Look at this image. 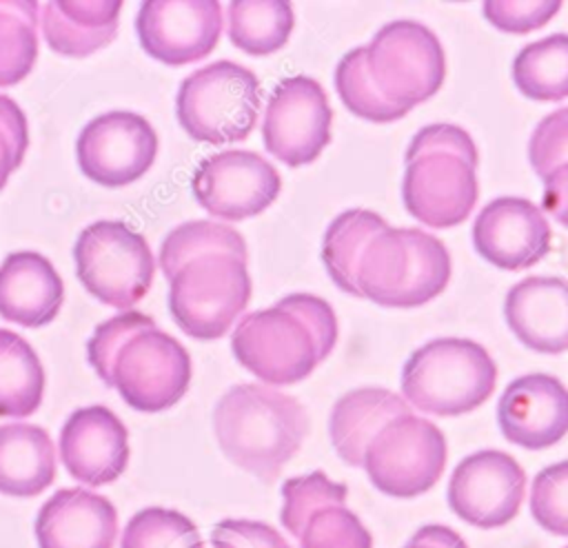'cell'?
<instances>
[{
	"instance_id": "cell-1",
	"label": "cell",
	"mask_w": 568,
	"mask_h": 548,
	"mask_svg": "<svg viewBox=\"0 0 568 548\" xmlns=\"http://www.w3.org/2000/svg\"><path fill=\"white\" fill-rule=\"evenodd\" d=\"M213 433L224 457L260 481H273L308 435L306 408L266 384H235L215 404Z\"/></svg>"
},
{
	"instance_id": "cell-2",
	"label": "cell",
	"mask_w": 568,
	"mask_h": 548,
	"mask_svg": "<svg viewBox=\"0 0 568 548\" xmlns=\"http://www.w3.org/2000/svg\"><path fill=\"white\" fill-rule=\"evenodd\" d=\"M453 277L446 244L417 226L373 235L355 264L359 297L386 308H417L442 295Z\"/></svg>"
},
{
	"instance_id": "cell-3",
	"label": "cell",
	"mask_w": 568,
	"mask_h": 548,
	"mask_svg": "<svg viewBox=\"0 0 568 548\" xmlns=\"http://www.w3.org/2000/svg\"><path fill=\"white\" fill-rule=\"evenodd\" d=\"M497 366L468 337H437L415 348L402 368V397L419 413L459 417L495 393Z\"/></svg>"
},
{
	"instance_id": "cell-4",
	"label": "cell",
	"mask_w": 568,
	"mask_h": 548,
	"mask_svg": "<svg viewBox=\"0 0 568 548\" xmlns=\"http://www.w3.org/2000/svg\"><path fill=\"white\" fill-rule=\"evenodd\" d=\"M260 111L257 75L233 60H217L189 73L175 95V115L184 133L213 146L244 142Z\"/></svg>"
},
{
	"instance_id": "cell-5",
	"label": "cell",
	"mask_w": 568,
	"mask_h": 548,
	"mask_svg": "<svg viewBox=\"0 0 568 548\" xmlns=\"http://www.w3.org/2000/svg\"><path fill=\"white\" fill-rule=\"evenodd\" d=\"M169 282L171 317L197 342L224 337L248 306L253 288L246 262L231 255L191 260Z\"/></svg>"
},
{
	"instance_id": "cell-6",
	"label": "cell",
	"mask_w": 568,
	"mask_h": 548,
	"mask_svg": "<svg viewBox=\"0 0 568 548\" xmlns=\"http://www.w3.org/2000/svg\"><path fill=\"white\" fill-rule=\"evenodd\" d=\"M75 273L84 288L106 306H135L151 288L155 257L133 226L120 220H98L84 226L73 246Z\"/></svg>"
},
{
	"instance_id": "cell-7",
	"label": "cell",
	"mask_w": 568,
	"mask_h": 548,
	"mask_svg": "<svg viewBox=\"0 0 568 548\" xmlns=\"http://www.w3.org/2000/svg\"><path fill=\"white\" fill-rule=\"evenodd\" d=\"M366 69L390 104L410 111L430 100L446 78V53L433 29L417 20H393L375 31Z\"/></svg>"
},
{
	"instance_id": "cell-8",
	"label": "cell",
	"mask_w": 568,
	"mask_h": 548,
	"mask_svg": "<svg viewBox=\"0 0 568 548\" xmlns=\"http://www.w3.org/2000/svg\"><path fill=\"white\" fill-rule=\"evenodd\" d=\"M446 437L430 419L406 413L386 422L368 442L362 468L371 484L399 499L428 493L446 468Z\"/></svg>"
},
{
	"instance_id": "cell-9",
	"label": "cell",
	"mask_w": 568,
	"mask_h": 548,
	"mask_svg": "<svg viewBox=\"0 0 568 548\" xmlns=\"http://www.w3.org/2000/svg\"><path fill=\"white\" fill-rule=\"evenodd\" d=\"M231 351L240 366L273 388L311 377L320 364L311 331L277 304L240 317Z\"/></svg>"
},
{
	"instance_id": "cell-10",
	"label": "cell",
	"mask_w": 568,
	"mask_h": 548,
	"mask_svg": "<svg viewBox=\"0 0 568 548\" xmlns=\"http://www.w3.org/2000/svg\"><path fill=\"white\" fill-rule=\"evenodd\" d=\"M191 373L189 351L173 335L151 326L118 351L111 386L131 408L162 413L184 397Z\"/></svg>"
},
{
	"instance_id": "cell-11",
	"label": "cell",
	"mask_w": 568,
	"mask_h": 548,
	"mask_svg": "<svg viewBox=\"0 0 568 548\" xmlns=\"http://www.w3.org/2000/svg\"><path fill=\"white\" fill-rule=\"evenodd\" d=\"M333 109L324 87L304 73L282 78L273 89L262 120L266 151L282 164H313L331 144Z\"/></svg>"
},
{
	"instance_id": "cell-12",
	"label": "cell",
	"mask_w": 568,
	"mask_h": 548,
	"mask_svg": "<svg viewBox=\"0 0 568 548\" xmlns=\"http://www.w3.org/2000/svg\"><path fill=\"white\" fill-rule=\"evenodd\" d=\"M191 189L209 215L242 222L264 213L277 200L282 177L264 155L248 149H226L197 164Z\"/></svg>"
},
{
	"instance_id": "cell-13",
	"label": "cell",
	"mask_w": 568,
	"mask_h": 548,
	"mask_svg": "<svg viewBox=\"0 0 568 548\" xmlns=\"http://www.w3.org/2000/svg\"><path fill=\"white\" fill-rule=\"evenodd\" d=\"M160 140L146 118L135 111H106L93 118L78 135L80 171L100 186L138 182L155 162Z\"/></svg>"
},
{
	"instance_id": "cell-14",
	"label": "cell",
	"mask_w": 568,
	"mask_h": 548,
	"mask_svg": "<svg viewBox=\"0 0 568 548\" xmlns=\"http://www.w3.org/2000/svg\"><path fill=\"white\" fill-rule=\"evenodd\" d=\"M448 506L475 528H501L513 521L526 497V470L497 448L466 455L448 481Z\"/></svg>"
},
{
	"instance_id": "cell-15",
	"label": "cell",
	"mask_w": 568,
	"mask_h": 548,
	"mask_svg": "<svg viewBox=\"0 0 568 548\" xmlns=\"http://www.w3.org/2000/svg\"><path fill=\"white\" fill-rule=\"evenodd\" d=\"M224 27L217 0H146L135 16L142 49L158 62L182 67L213 53Z\"/></svg>"
},
{
	"instance_id": "cell-16",
	"label": "cell",
	"mask_w": 568,
	"mask_h": 548,
	"mask_svg": "<svg viewBox=\"0 0 568 548\" xmlns=\"http://www.w3.org/2000/svg\"><path fill=\"white\" fill-rule=\"evenodd\" d=\"M473 246L481 260L501 271H526L539 264L552 244L544 211L517 195L490 200L473 222Z\"/></svg>"
},
{
	"instance_id": "cell-17",
	"label": "cell",
	"mask_w": 568,
	"mask_h": 548,
	"mask_svg": "<svg viewBox=\"0 0 568 548\" xmlns=\"http://www.w3.org/2000/svg\"><path fill=\"white\" fill-rule=\"evenodd\" d=\"M475 166L450 153H426L406 162L402 200L406 211L430 229L466 222L477 204Z\"/></svg>"
},
{
	"instance_id": "cell-18",
	"label": "cell",
	"mask_w": 568,
	"mask_h": 548,
	"mask_svg": "<svg viewBox=\"0 0 568 548\" xmlns=\"http://www.w3.org/2000/svg\"><path fill=\"white\" fill-rule=\"evenodd\" d=\"M497 424L519 448H550L568 435V388L550 373L519 375L497 402Z\"/></svg>"
},
{
	"instance_id": "cell-19",
	"label": "cell",
	"mask_w": 568,
	"mask_h": 548,
	"mask_svg": "<svg viewBox=\"0 0 568 548\" xmlns=\"http://www.w3.org/2000/svg\"><path fill=\"white\" fill-rule=\"evenodd\" d=\"M60 459L67 473L98 488L115 481L129 464V430L106 406L73 410L60 430Z\"/></svg>"
},
{
	"instance_id": "cell-20",
	"label": "cell",
	"mask_w": 568,
	"mask_h": 548,
	"mask_svg": "<svg viewBox=\"0 0 568 548\" xmlns=\"http://www.w3.org/2000/svg\"><path fill=\"white\" fill-rule=\"evenodd\" d=\"M504 317L513 335L535 353L568 351V280L530 275L515 282L504 300Z\"/></svg>"
},
{
	"instance_id": "cell-21",
	"label": "cell",
	"mask_w": 568,
	"mask_h": 548,
	"mask_svg": "<svg viewBox=\"0 0 568 548\" xmlns=\"http://www.w3.org/2000/svg\"><path fill=\"white\" fill-rule=\"evenodd\" d=\"M33 530L38 548H113L118 513L104 495L62 488L42 504Z\"/></svg>"
},
{
	"instance_id": "cell-22",
	"label": "cell",
	"mask_w": 568,
	"mask_h": 548,
	"mask_svg": "<svg viewBox=\"0 0 568 548\" xmlns=\"http://www.w3.org/2000/svg\"><path fill=\"white\" fill-rule=\"evenodd\" d=\"M64 302V284L55 266L36 251H16L0 264V317L40 328L55 319Z\"/></svg>"
},
{
	"instance_id": "cell-23",
	"label": "cell",
	"mask_w": 568,
	"mask_h": 548,
	"mask_svg": "<svg viewBox=\"0 0 568 548\" xmlns=\"http://www.w3.org/2000/svg\"><path fill=\"white\" fill-rule=\"evenodd\" d=\"M406 413H410V406L390 388L362 386L344 393L328 415V437L337 457L353 468H362L366 446L375 433Z\"/></svg>"
},
{
	"instance_id": "cell-24",
	"label": "cell",
	"mask_w": 568,
	"mask_h": 548,
	"mask_svg": "<svg viewBox=\"0 0 568 548\" xmlns=\"http://www.w3.org/2000/svg\"><path fill=\"white\" fill-rule=\"evenodd\" d=\"M120 11V0L42 2V35L49 49H53L55 53L67 58H87L106 47L115 38Z\"/></svg>"
},
{
	"instance_id": "cell-25",
	"label": "cell",
	"mask_w": 568,
	"mask_h": 548,
	"mask_svg": "<svg viewBox=\"0 0 568 548\" xmlns=\"http://www.w3.org/2000/svg\"><path fill=\"white\" fill-rule=\"evenodd\" d=\"M58 475L55 446L42 426L11 422L0 426V493L36 497Z\"/></svg>"
},
{
	"instance_id": "cell-26",
	"label": "cell",
	"mask_w": 568,
	"mask_h": 548,
	"mask_svg": "<svg viewBox=\"0 0 568 548\" xmlns=\"http://www.w3.org/2000/svg\"><path fill=\"white\" fill-rule=\"evenodd\" d=\"M295 29V11L286 0H233L226 7V33L235 49L253 58L280 51Z\"/></svg>"
},
{
	"instance_id": "cell-27",
	"label": "cell",
	"mask_w": 568,
	"mask_h": 548,
	"mask_svg": "<svg viewBox=\"0 0 568 548\" xmlns=\"http://www.w3.org/2000/svg\"><path fill=\"white\" fill-rule=\"evenodd\" d=\"M44 395V368L33 346L16 331L0 328V417L33 415Z\"/></svg>"
},
{
	"instance_id": "cell-28",
	"label": "cell",
	"mask_w": 568,
	"mask_h": 548,
	"mask_svg": "<svg viewBox=\"0 0 568 548\" xmlns=\"http://www.w3.org/2000/svg\"><path fill=\"white\" fill-rule=\"evenodd\" d=\"M388 226L386 217L371 209H346L331 220L322 237V262L339 291L359 297L355 288V264L368 240Z\"/></svg>"
},
{
	"instance_id": "cell-29",
	"label": "cell",
	"mask_w": 568,
	"mask_h": 548,
	"mask_svg": "<svg viewBox=\"0 0 568 548\" xmlns=\"http://www.w3.org/2000/svg\"><path fill=\"white\" fill-rule=\"evenodd\" d=\"M513 82L537 102L568 98V33H550L521 47L513 60Z\"/></svg>"
},
{
	"instance_id": "cell-30",
	"label": "cell",
	"mask_w": 568,
	"mask_h": 548,
	"mask_svg": "<svg viewBox=\"0 0 568 548\" xmlns=\"http://www.w3.org/2000/svg\"><path fill=\"white\" fill-rule=\"evenodd\" d=\"M204 255H231L248 260V246L240 231L215 220H191L175 226L160 246V268L171 280L184 264Z\"/></svg>"
},
{
	"instance_id": "cell-31",
	"label": "cell",
	"mask_w": 568,
	"mask_h": 548,
	"mask_svg": "<svg viewBox=\"0 0 568 548\" xmlns=\"http://www.w3.org/2000/svg\"><path fill=\"white\" fill-rule=\"evenodd\" d=\"M40 2H0V87L22 82L38 58Z\"/></svg>"
},
{
	"instance_id": "cell-32",
	"label": "cell",
	"mask_w": 568,
	"mask_h": 548,
	"mask_svg": "<svg viewBox=\"0 0 568 548\" xmlns=\"http://www.w3.org/2000/svg\"><path fill=\"white\" fill-rule=\"evenodd\" d=\"M335 91L342 104L357 118L388 124L404 118L408 111L390 104L384 95L375 89L368 69H366V49L355 47L344 53L335 67Z\"/></svg>"
},
{
	"instance_id": "cell-33",
	"label": "cell",
	"mask_w": 568,
	"mask_h": 548,
	"mask_svg": "<svg viewBox=\"0 0 568 548\" xmlns=\"http://www.w3.org/2000/svg\"><path fill=\"white\" fill-rule=\"evenodd\" d=\"M120 548H204V541L186 515L151 506L126 521Z\"/></svg>"
},
{
	"instance_id": "cell-34",
	"label": "cell",
	"mask_w": 568,
	"mask_h": 548,
	"mask_svg": "<svg viewBox=\"0 0 568 548\" xmlns=\"http://www.w3.org/2000/svg\"><path fill=\"white\" fill-rule=\"evenodd\" d=\"M348 497V488L333 481L324 470L288 477L282 484V526L297 539L311 515L326 506H339Z\"/></svg>"
},
{
	"instance_id": "cell-35",
	"label": "cell",
	"mask_w": 568,
	"mask_h": 548,
	"mask_svg": "<svg viewBox=\"0 0 568 548\" xmlns=\"http://www.w3.org/2000/svg\"><path fill=\"white\" fill-rule=\"evenodd\" d=\"M300 548H373V535L344 504L311 515L300 532Z\"/></svg>"
},
{
	"instance_id": "cell-36",
	"label": "cell",
	"mask_w": 568,
	"mask_h": 548,
	"mask_svg": "<svg viewBox=\"0 0 568 548\" xmlns=\"http://www.w3.org/2000/svg\"><path fill=\"white\" fill-rule=\"evenodd\" d=\"M532 519L557 537H568V459L541 468L530 486Z\"/></svg>"
},
{
	"instance_id": "cell-37",
	"label": "cell",
	"mask_w": 568,
	"mask_h": 548,
	"mask_svg": "<svg viewBox=\"0 0 568 548\" xmlns=\"http://www.w3.org/2000/svg\"><path fill=\"white\" fill-rule=\"evenodd\" d=\"M155 326L153 317L138 313V311H124L118 313L104 322H100L93 331V335L87 342V359L98 373V377L111 386V368L118 351L140 331H146Z\"/></svg>"
},
{
	"instance_id": "cell-38",
	"label": "cell",
	"mask_w": 568,
	"mask_h": 548,
	"mask_svg": "<svg viewBox=\"0 0 568 548\" xmlns=\"http://www.w3.org/2000/svg\"><path fill=\"white\" fill-rule=\"evenodd\" d=\"M528 162L544 180L552 169L568 164V106L544 115L528 140Z\"/></svg>"
},
{
	"instance_id": "cell-39",
	"label": "cell",
	"mask_w": 568,
	"mask_h": 548,
	"mask_svg": "<svg viewBox=\"0 0 568 548\" xmlns=\"http://www.w3.org/2000/svg\"><path fill=\"white\" fill-rule=\"evenodd\" d=\"M561 0H535V2H513V0H486L481 4L484 18L499 31L524 35L546 27L559 11Z\"/></svg>"
},
{
	"instance_id": "cell-40",
	"label": "cell",
	"mask_w": 568,
	"mask_h": 548,
	"mask_svg": "<svg viewBox=\"0 0 568 548\" xmlns=\"http://www.w3.org/2000/svg\"><path fill=\"white\" fill-rule=\"evenodd\" d=\"M277 306L293 313L311 331V335L315 339V348H317V359L322 364L333 353L337 337H339L337 315H335L333 306L313 293L284 295L277 302Z\"/></svg>"
},
{
	"instance_id": "cell-41",
	"label": "cell",
	"mask_w": 568,
	"mask_h": 548,
	"mask_svg": "<svg viewBox=\"0 0 568 548\" xmlns=\"http://www.w3.org/2000/svg\"><path fill=\"white\" fill-rule=\"evenodd\" d=\"M426 153H450L466 160L470 166L479 164V151L473 135L464 126L450 122H435L422 126L410 138L404 160L410 162Z\"/></svg>"
},
{
	"instance_id": "cell-42",
	"label": "cell",
	"mask_w": 568,
	"mask_h": 548,
	"mask_svg": "<svg viewBox=\"0 0 568 548\" xmlns=\"http://www.w3.org/2000/svg\"><path fill=\"white\" fill-rule=\"evenodd\" d=\"M29 146V124L16 100L0 93V191L22 164Z\"/></svg>"
},
{
	"instance_id": "cell-43",
	"label": "cell",
	"mask_w": 568,
	"mask_h": 548,
	"mask_svg": "<svg viewBox=\"0 0 568 548\" xmlns=\"http://www.w3.org/2000/svg\"><path fill=\"white\" fill-rule=\"evenodd\" d=\"M213 548H293L280 530L255 519H222L211 530Z\"/></svg>"
},
{
	"instance_id": "cell-44",
	"label": "cell",
	"mask_w": 568,
	"mask_h": 548,
	"mask_svg": "<svg viewBox=\"0 0 568 548\" xmlns=\"http://www.w3.org/2000/svg\"><path fill=\"white\" fill-rule=\"evenodd\" d=\"M544 215H550L555 222L568 229V164L552 169L544 177L541 206Z\"/></svg>"
},
{
	"instance_id": "cell-45",
	"label": "cell",
	"mask_w": 568,
	"mask_h": 548,
	"mask_svg": "<svg viewBox=\"0 0 568 548\" xmlns=\"http://www.w3.org/2000/svg\"><path fill=\"white\" fill-rule=\"evenodd\" d=\"M404 548H468L464 537L442 524L422 526Z\"/></svg>"
},
{
	"instance_id": "cell-46",
	"label": "cell",
	"mask_w": 568,
	"mask_h": 548,
	"mask_svg": "<svg viewBox=\"0 0 568 548\" xmlns=\"http://www.w3.org/2000/svg\"><path fill=\"white\" fill-rule=\"evenodd\" d=\"M564 548H568V546H564Z\"/></svg>"
}]
</instances>
